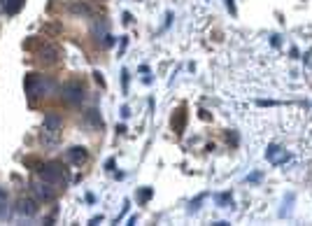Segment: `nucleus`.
<instances>
[{
    "label": "nucleus",
    "mask_w": 312,
    "mask_h": 226,
    "mask_svg": "<svg viewBox=\"0 0 312 226\" xmlns=\"http://www.w3.org/2000/svg\"><path fill=\"white\" fill-rule=\"evenodd\" d=\"M54 89L52 79H47L45 75H28L26 77V93L28 98H38V96H45Z\"/></svg>",
    "instance_id": "nucleus-1"
},
{
    "label": "nucleus",
    "mask_w": 312,
    "mask_h": 226,
    "mask_svg": "<svg viewBox=\"0 0 312 226\" xmlns=\"http://www.w3.org/2000/svg\"><path fill=\"white\" fill-rule=\"evenodd\" d=\"M61 136V119L56 114H47L45 117V126H42V140L47 145H54Z\"/></svg>",
    "instance_id": "nucleus-3"
},
{
    "label": "nucleus",
    "mask_w": 312,
    "mask_h": 226,
    "mask_svg": "<svg viewBox=\"0 0 312 226\" xmlns=\"http://www.w3.org/2000/svg\"><path fill=\"white\" fill-rule=\"evenodd\" d=\"M19 212L33 217V215L38 212V205H35V201H31V198H21V201H19Z\"/></svg>",
    "instance_id": "nucleus-7"
},
{
    "label": "nucleus",
    "mask_w": 312,
    "mask_h": 226,
    "mask_svg": "<svg viewBox=\"0 0 312 226\" xmlns=\"http://www.w3.org/2000/svg\"><path fill=\"white\" fill-rule=\"evenodd\" d=\"M231 201V194H224V196H219V203L224 205V203H229Z\"/></svg>",
    "instance_id": "nucleus-11"
},
{
    "label": "nucleus",
    "mask_w": 312,
    "mask_h": 226,
    "mask_svg": "<svg viewBox=\"0 0 312 226\" xmlns=\"http://www.w3.org/2000/svg\"><path fill=\"white\" fill-rule=\"evenodd\" d=\"M40 61H45V63H56L59 61V49L49 42H45V47L40 49Z\"/></svg>",
    "instance_id": "nucleus-5"
},
{
    "label": "nucleus",
    "mask_w": 312,
    "mask_h": 226,
    "mask_svg": "<svg viewBox=\"0 0 312 226\" xmlns=\"http://www.w3.org/2000/svg\"><path fill=\"white\" fill-rule=\"evenodd\" d=\"M54 184H49V182H35V184H33V194H35V196L40 198V201H54V198H56V191H54Z\"/></svg>",
    "instance_id": "nucleus-4"
},
{
    "label": "nucleus",
    "mask_w": 312,
    "mask_h": 226,
    "mask_svg": "<svg viewBox=\"0 0 312 226\" xmlns=\"http://www.w3.org/2000/svg\"><path fill=\"white\" fill-rule=\"evenodd\" d=\"M89 121H91V124H100V119H98V114H96V110H89Z\"/></svg>",
    "instance_id": "nucleus-10"
},
{
    "label": "nucleus",
    "mask_w": 312,
    "mask_h": 226,
    "mask_svg": "<svg viewBox=\"0 0 312 226\" xmlns=\"http://www.w3.org/2000/svg\"><path fill=\"white\" fill-rule=\"evenodd\" d=\"M2 7H5L7 14H16L23 7V0H2Z\"/></svg>",
    "instance_id": "nucleus-9"
},
{
    "label": "nucleus",
    "mask_w": 312,
    "mask_h": 226,
    "mask_svg": "<svg viewBox=\"0 0 312 226\" xmlns=\"http://www.w3.org/2000/svg\"><path fill=\"white\" fill-rule=\"evenodd\" d=\"M82 98H84L82 86H68V89H65V100H70V103H79Z\"/></svg>",
    "instance_id": "nucleus-8"
},
{
    "label": "nucleus",
    "mask_w": 312,
    "mask_h": 226,
    "mask_svg": "<svg viewBox=\"0 0 312 226\" xmlns=\"http://www.w3.org/2000/svg\"><path fill=\"white\" fill-rule=\"evenodd\" d=\"M65 156H68L70 163H75V166H82L89 154H86V150H84V147H72V150H68V154H65Z\"/></svg>",
    "instance_id": "nucleus-6"
},
{
    "label": "nucleus",
    "mask_w": 312,
    "mask_h": 226,
    "mask_svg": "<svg viewBox=\"0 0 312 226\" xmlns=\"http://www.w3.org/2000/svg\"><path fill=\"white\" fill-rule=\"evenodd\" d=\"M40 177L45 182H49V184H63V182L68 180V173H65L63 163L49 161V163H45V166L40 168Z\"/></svg>",
    "instance_id": "nucleus-2"
}]
</instances>
